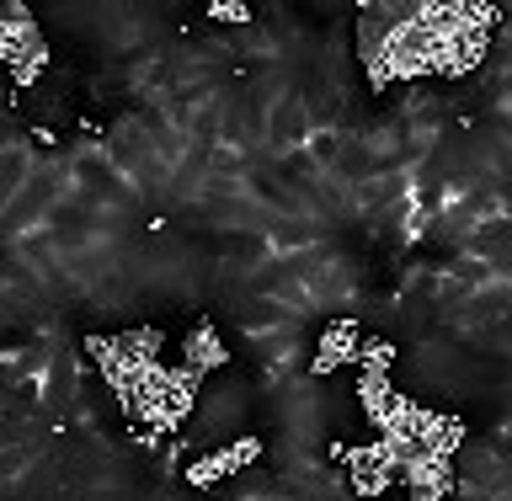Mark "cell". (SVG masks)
Wrapping results in <instances>:
<instances>
[{
	"mask_svg": "<svg viewBox=\"0 0 512 501\" xmlns=\"http://www.w3.org/2000/svg\"><path fill=\"white\" fill-rule=\"evenodd\" d=\"M0 54H6V64L16 70V86H32V80H38V70L48 64V48H43V38H38V27H32L27 6H6Z\"/></svg>",
	"mask_w": 512,
	"mask_h": 501,
	"instance_id": "cell-1",
	"label": "cell"
},
{
	"mask_svg": "<svg viewBox=\"0 0 512 501\" xmlns=\"http://www.w3.org/2000/svg\"><path fill=\"white\" fill-rule=\"evenodd\" d=\"M358 347H363V326H358V320H331V326L320 331V347H315L310 374H336V368H358Z\"/></svg>",
	"mask_w": 512,
	"mask_h": 501,
	"instance_id": "cell-2",
	"label": "cell"
},
{
	"mask_svg": "<svg viewBox=\"0 0 512 501\" xmlns=\"http://www.w3.org/2000/svg\"><path fill=\"white\" fill-rule=\"evenodd\" d=\"M400 486H406L416 501H443L454 491V459L443 454H416L406 470H400Z\"/></svg>",
	"mask_w": 512,
	"mask_h": 501,
	"instance_id": "cell-3",
	"label": "cell"
},
{
	"mask_svg": "<svg viewBox=\"0 0 512 501\" xmlns=\"http://www.w3.org/2000/svg\"><path fill=\"white\" fill-rule=\"evenodd\" d=\"M416 448L422 454H443V459H454L459 454V443H464V422L459 416H443V411H427L422 406V416H416Z\"/></svg>",
	"mask_w": 512,
	"mask_h": 501,
	"instance_id": "cell-4",
	"label": "cell"
},
{
	"mask_svg": "<svg viewBox=\"0 0 512 501\" xmlns=\"http://www.w3.org/2000/svg\"><path fill=\"white\" fill-rule=\"evenodd\" d=\"M192 368H203V374H214V368H224V342H219V331L214 326H192L187 331V358Z\"/></svg>",
	"mask_w": 512,
	"mask_h": 501,
	"instance_id": "cell-5",
	"label": "cell"
},
{
	"mask_svg": "<svg viewBox=\"0 0 512 501\" xmlns=\"http://www.w3.org/2000/svg\"><path fill=\"white\" fill-rule=\"evenodd\" d=\"M230 475H235V464H230L224 448H219V454H203L198 464H187V470H182V480H187V486H198V491L219 486V480H230Z\"/></svg>",
	"mask_w": 512,
	"mask_h": 501,
	"instance_id": "cell-6",
	"label": "cell"
},
{
	"mask_svg": "<svg viewBox=\"0 0 512 501\" xmlns=\"http://www.w3.org/2000/svg\"><path fill=\"white\" fill-rule=\"evenodd\" d=\"M390 395H395V384H390V374H358V406H363V416L374 422V416L390 406Z\"/></svg>",
	"mask_w": 512,
	"mask_h": 501,
	"instance_id": "cell-7",
	"label": "cell"
},
{
	"mask_svg": "<svg viewBox=\"0 0 512 501\" xmlns=\"http://www.w3.org/2000/svg\"><path fill=\"white\" fill-rule=\"evenodd\" d=\"M390 363H395V342H390V336H363L358 374H390Z\"/></svg>",
	"mask_w": 512,
	"mask_h": 501,
	"instance_id": "cell-8",
	"label": "cell"
},
{
	"mask_svg": "<svg viewBox=\"0 0 512 501\" xmlns=\"http://www.w3.org/2000/svg\"><path fill=\"white\" fill-rule=\"evenodd\" d=\"M123 347L134 352V358H160V347H166V331H155V326L123 331Z\"/></svg>",
	"mask_w": 512,
	"mask_h": 501,
	"instance_id": "cell-9",
	"label": "cell"
},
{
	"mask_svg": "<svg viewBox=\"0 0 512 501\" xmlns=\"http://www.w3.org/2000/svg\"><path fill=\"white\" fill-rule=\"evenodd\" d=\"M224 454H230L235 475H240V470H251V464L262 459V438H235V443H224Z\"/></svg>",
	"mask_w": 512,
	"mask_h": 501,
	"instance_id": "cell-10",
	"label": "cell"
},
{
	"mask_svg": "<svg viewBox=\"0 0 512 501\" xmlns=\"http://www.w3.org/2000/svg\"><path fill=\"white\" fill-rule=\"evenodd\" d=\"M208 16H214V22H251V6H240V0H214Z\"/></svg>",
	"mask_w": 512,
	"mask_h": 501,
	"instance_id": "cell-11",
	"label": "cell"
},
{
	"mask_svg": "<svg viewBox=\"0 0 512 501\" xmlns=\"http://www.w3.org/2000/svg\"><path fill=\"white\" fill-rule=\"evenodd\" d=\"M310 150H315V160H331V155H336V134H315Z\"/></svg>",
	"mask_w": 512,
	"mask_h": 501,
	"instance_id": "cell-12",
	"label": "cell"
}]
</instances>
